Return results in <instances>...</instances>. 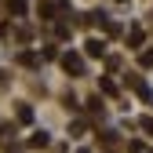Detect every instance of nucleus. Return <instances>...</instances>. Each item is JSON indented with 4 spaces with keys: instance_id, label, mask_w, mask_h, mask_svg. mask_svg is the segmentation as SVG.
I'll return each mask as SVG.
<instances>
[{
    "instance_id": "f257e3e1",
    "label": "nucleus",
    "mask_w": 153,
    "mask_h": 153,
    "mask_svg": "<svg viewBox=\"0 0 153 153\" xmlns=\"http://www.w3.org/2000/svg\"><path fill=\"white\" fill-rule=\"evenodd\" d=\"M59 62H62V69H66V73H73V76H80V73H84V59H80L76 51H66Z\"/></svg>"
},
{
    "instance_id": "f03ea898",
    "label": "nucleus",
    "mask_w": 153,
    "mask_h": 153,
    "mask_svg": "<svg viewBox=\"0 0 153 153\" xmlns=\"http://www.w3.org/2000/svg\"><path fill=\"white\" fill-rule=\"evenodd\" d=\"M84 51L91 55V59H102V55H106V40H99V36H88V40H84Z\"/></svg>"
},
{
    "instance_id": "7ed1b4c3",
    "label": "nucleus",
    "mask_w": 153,
    "mask_h": 153,
    "mask_svg": "<svg viewBox=\"0 0 153 153\" xmlns=\"http://www.w3.org/2000/svg\"><path fill=\"white\" fill-rule=\"evenodd\" d=\"M128 84H131V88H135V95H139V99H146V102L153 99V91H149V84L142 80V76H128Z\"/></svg>"
},
{
    "instance_id": "20e7f679",
    "label": "nucleus",
    "mask_w": 153,
    "mask_h": 153,
    "mask_svg": "<svg viewBox=\"0 0 153 153\" xmlns=\"http://www.w3.org/2000/svg\"><path fill=\"white\" fill-rule=\"evenodd\" d=\"M59 11H62V4H40V7H36V15H40V18H55Z\"/></svg>"
},
{
    "instance_id": "39448f33",
    "label": "nucleus",
    "mask_w": 153,
    "mask_h": 153,
    "mask_svg": "<svg viewBox=\"0 0 153 153\" xmlns=\"http://www.w3.org/2000/svg\"><path fill=\"white\" fill-rule=\"evenodd\" d=\"M142 40H146V33H142L139 26H131V29H128V44H131V48H139Z\"/></svg>"
},
{
    "instance_id": "423d86ee",
    "label": "nucleus",
    "mask_w": 153,
    "mask_h": 153,
    "mask_svg": "<svg viewBox=\"0 0 153 153\" xmlns=\"http://www.w3.org/2000/svg\"><path fill=\"white\" fill-rule=\"evenodd\" d=\"M99 91H102V95H117V84H113L109 76H102V80H99Z\"/></svg>"
},
{
    "instance_id": "0eeeda50",
    "label": "nucleus",
    "mask_w": 153,
    "mask_h": 153,
    "mask_svg": "<svg viewBox=\"0 0 153 153\" xmlns=\"http://www.w3.org/2000/svg\"><path fill=\"white\" fill-rule=\"evenodd\" d=\"M18 124H33V109L29 106H18Z\"/></svg>"
},
{
    "instance_id": "6e6552de",
    "label": "nucleus",
    "mask_w": 153,
    "mask_h": 153,
    "mask_svg": "<svg viewBox=\"0 0 153 153\" xmlns=\"http://www.w3.org/2000/svg\"><path fill=\"white\" fill-rule=\"evenodd\" d=\"M29 146H33V149H44V146H48V135H44V131H36V135L29 139Z\"/></svg>"
},
{
    "instance_id": "1a4fd4ad",
    "label": "nucleus",
    "mask_w": 153,
    "mask_h": 153,
    "mask_svg": "<svg viewBox=\"0 0 153 153\" xmlns=\"http://www.w3.org/2000/svg\"><path fill=\"white\" fill-rule=\"evenodd\" d=\"M139 66H142V69H149V66H153V48H146V51L139 55Z\"/></svg>"
},
{
    "instance_id": "9d476101",
    "label": "nucleus",
    "mask_w": 153,
    "mask_h": 153,
    "mask_svg": "<svg viewBox=\"0 0 153 153\" xmlns=\"http://www.w3.org/2000/svg\"><path fill=\"white\" fill-rule=\"evenodd\" d=\"M69 33H73V29H69L66 22H59V26H55V36H59V40H69Z\"/></svg>"
},
{
    "instance_id": "9b49d317",
    "label": "nucleus",
    "mask_w": 153,
    "mask_h": 153,
    "mask_svg": "<svg viewBox=\"0 0 153 153\" xmlns=\"http://www.w3.org/2000/svg\"><path fill=\"white\" fill-rule=\"evenodd\" d=\"M7 11H11V15H22V11H26V0H11Z\"/></svg>"
},
{
    "instance_id": "f8f14e48",
    "label": "nucleus",
    "mask_w": 153,
    "mask_h": 153,
    "mask_svg": "<svg viewBox=\"0 0 153 153\" xmlns=\"http://www.w3.org/2000/svg\"><path fill=\"white\" fill-rule=\"evenodd\" d=\"M139 128L146 131V135H153V117H142V120H139Z\"/></svg>"
},
{
    "instance_id": "ddd939ff",
    "label": "nucleus",
    "mask_w": 153,
    "mask_h": 153,
    "mask_svg": "<svg viewBox=\"0 0 153 153\" xmlns=\"http://www.w3.org/2000/svg\"><path fill=\"white\" fill-rule=\"evenodd\" d=\"M128 153H146V146L142 142H128Z\"/></svg>"
},
{
    "instance_id": "4468645a",
    "label": "nucleus",
    "mask_w": 153,
    "mask_h": 153,
    "mask_svg": "<svg viewBox=\"0 0 153 153\" xmlns=\"http://www.w3.org/2000/svg\"><path fill=\"white\" fill-rule=\"evenodd\" d=\"M76 153H88V149H76Z\"/></svg>"
}]
</instances>
